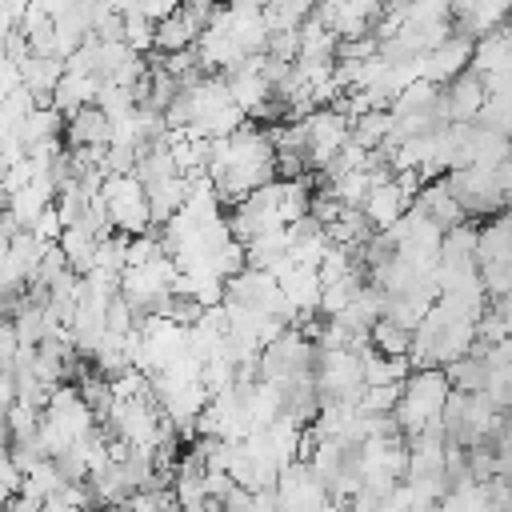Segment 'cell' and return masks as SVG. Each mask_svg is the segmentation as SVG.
<instances>
[{"label": "cell", "mask_w": 512, "mask_h": 512, "mask_svg": "<svg viewBox=\"0 0 512 512\" xmlns=\"http://www.w3.org/2000/svg\"><path fill=\"white\" fill-rule=\"evenodd\" d=\"M12 496H16V492H12V488H4V484H0V512H4V508H8V500H12Z\"/></svg>", "instance_id": "ffe728a7"}, {"label": "cell", "mask_w": 512, "mask_h": 512, "mask_svg": "<svg viewBox=\"0 0 512 512\" xmlns=\"http://www.w3.org/2000/svg\"><path fill=\"white\" fill-rule=\"evenodd\" d=\"M220 204H236L248 192H256L260 184L276 180V144L272 132L256 120L240 124L236 132L220 136L208 144V164H204Z\"/></svg>", "instance_id": "6da1fadb"}, {"label": "cell", "mask_w": 512, "mask_h": 512, "mask_svg": "<svg viewBox=\"0 0 512 512\" xmlns=\"http://www.w3.org/2000/svg\"><path fill=\"white\" fill-rule=\"evenodd\" d=\"M368 344H372L376 352H384V356H408V352H412V328H404V324L380 316V320L372 324V332H368Z\"/></svg>", "instance_id": "4fadbf2b"}, {"label": "cell", "mask_w": 512, "mask_h": 512, "mask_svg": "<svg viewBox=\"0 0 512 512\" xmlns=\"http://www.w3.org/2000/svg\"><path fill=\"white\" fill-rule=\"evenodd\" d=\"M180 4H184V0H132V12H140V16L152 20V24H160V20L172 16Z\"/></svg>", "instance_id": "2e32d148"}, {"label": "cell", "mask_w": 512, "mask_h": 512, "mask_svg": "<svg viewBox=\"0 0 512 512\" xmlns=\"http://www.w3.org/2000/svg\"><path fill=\"white\" fill-rule=\"evenodd\" d=\"M16 88H24L20 60H12V56H4V52H0V100H4V96H12Z\"/></svg>", "instance_id": "e0dca14e"}, {"label": "cell", "mask_w": 512, "mask_h": 512, "mask_svg": "<svg viewBox=\"0 0 512 512\" xmlns=\"http://www.w3.org/2000/svg\"><path fill=\"white\" fill-rule=\"evenodd\" d=\"M180 512H204V508H180Z\"/></svg>", "instance_id": "7402d4cb"}, {"label": "cell", "mask_w": 512, "mask_h": 512, "mask_svg": "<svg viewBox=\"0 0 512 512\" xmlns=\"http://www.w3.org/2000/svg\"><path fill=\"white\" fill-rule=\"evenodd\" d=\"M452 396V380L444 368L428 364V368H412L408 380L400 384V400L392 408V420L404 436H416L424 428H436L444 416V404Z\"/></svg>", "instance_id": "7a4b0ae2"}, {"label": "cell", "mask_w": 512, "mask_h": 512, "mask_svg": "<svg viewBox=\"0 0 512 512\" xmlns=\"http://www.w3.org/2000/svg\"><path fill=\"white\" fill-rule=\"evenodd\" d=\"M100 200H104V212H108L112 232L140 236V232H152V228H156L148 188L140 184V176H136V172L104 176V184H100Z\"/></svg>", "instance_id": "3957f363"}, {"label": "cell", "mask_w": 512, "mask_h": 512, "mask_svg": "<svg viewBox=\"0 0 512 512\" xmlns=\"http://www.w3.org/2000/svg\"><path fill=\"white\" fill-rule=\"evenodd\" d=\"M412 192H404L400 188V180L392 176V180H384V184H372L368 188V196L360 200V212H364V220L376 228V232H384V228H392L408 208H412Z\"/></svg>", "instance_id": "9c48e42d"}, {"label": "cell", "mask_w": 512, "mask_h": 512, "mask_svg": "<svg viewBox=\"0 0 512 512\" xmlns=\"http://www.w3.org/2000/svg\"><path fill=\"white\" fill-rule=\"evenodd\" d=\"M224 300H236V304H244V308H256V312H268V316L292 324V304H288L280 280H276L268 268L244 264L236 276L224 280Z\"/></svg>", "instance_id": "8992f818"}, {"label": "cell", "mask_w": 512, "mask_h": 512, "mask_svg": "<svg viewBox=\"0 0 512 512\" xmlns=\"http://www.w3.org/2000/svg\"><path fill=\"white\" fill-rule=\"evenodd\" d=\"M4 512H44V504H40V500H28V496H20V492H16V496L8 500V508H4Z\"/></svg>", "instance_id": "d6986e66"}, {"label": "cell", "mask_w": 512, "mask_h": 512, "mask_svg": "<svg viewBox=\"0 0 512 512\" xmlns=\"http://www.w3.org/2000/svg\"><path fill=\"white\" fill-rule=\"evenodd\" d=\"M248 512H280L276 488H260V492H252V508H248Z\"/></svg>", "instance_id": "ac0fdd59"}, {"label": "cell", "mask_w": 512, "mask_h": 512, "mask_svg": "<svg viewBox=\"0 0 512 512\" xmlns=\"http://www.w3.org/2000/svg\"><path fill=\"white\" fill-rule=\"evenodd\" d=\"M472 52H476V36L452 28L440 44H432V48L424 52V80H432V84L456 80L460 72L472 68Z\"/></svg>", "instance_id": "ba28073f"}, {"label": "cell", "mask_w": 512, "mask_h": 512, "mask_svg": "<svg viewBox=\"0 0 512 512\" xmlns=\"http://www.w3.org/2000/svg\"><path fill=\"white\" fill-rule=\"evenodd\" d=\"M276 500H280V512H324L332 504V492L308 460H292L276 476Z\"/></svg>", "instance_id": "52a82bcc"}, {"label": "cell", "mask_w": 512, "mask_h": 512, "mask_svg": "<svg viewBox=\"0 0 512 512\" xmlns=\"http://www.w3.org/2000/svg\"><path fill=\"white\" fill-rule=\"evenodd\" d=\"M88 512H128V508H88Z\"/></svg>", "instance_id": "44dd1931"}, {"label": "cell", "mask_w": 512, "mask_h": 512, "mask_svg": "<svg viewBox=\"0 0 512 512\" xmlns=\"http://www.w3.org/2000/svg\"><path fill=\"white\" fill-rule=\"evenodd\" d=\"M68 480L60 476V468H56V460H40L28 476H24V484H20V496H28V500H48V496H56L60 488H64Z\"/></svg>", "instance_id": "5bb4252c"}, {"label": "cell", "mask_w": 512, "mask_h": 512, "mask_svg": "<svg viewBox=\"0 0 512 512\" xmlns=\"http://www.w3.org/2000/svg\"><path fill=\"white\" fill-rule=\"evenodd\" d=\"M412 204H416L424 216H432L444 232H448V228H456V224H468V212L460 208V200L452 196V188L444 184V176H440V180H428V184L416 192V200H412Z\"/></svg>", "instance_id": "8fae6325"}, {"label": "cell", "mask_w": 512, "mask_h": 512, "mask_svg": "<svg viewBox=\"0 0 512 512\" xmlns=\"http://www.w3.org/2000/svg\"><path fill=\"white\" fill-rule=\"evenodd\" d=\"M100 84H104V80L92 76V72H72V68H64V76H60V84H56V92H52V104H56L64 116H72V112L96 104Z\"/></svg>", "instance_id": "7c38bea8"}, {"label": "cell", "mask_w": 512, "mask_h": 512, "mask_svg": "<svg viewBox=\"0 0 512 512\" xmlns=\"http://www.w3.org/2000/svg\"><path fill=\"white\" fill-rule=\"evenodd\" d=\"M4 420H8L12 440H36V428H40V412H36V408H28V404L16 400V404L4 412Z\"/></svg>", "instance_id": "9a60e30c"}, {"label": "cell", "mask_w": 512, "mask_h": 512, "mask_svg": "<svg viewBox=\"0 0 512 512\" xmlns=\"http://www.w3.org/2000/svg\"><path fill=\"white\" fill-rule=\"evenodd\" d=\"M304 156H308V172L316 176L348 140H352V116L340 104H320L312 108L304 120Z\"/></svg>", "instance_id": "277c9868"}, {"label": "cell", "mask_w": 512, "mask_h": 512, "mask_svg": "<svg viewBox=\"0 0 512 512\" xmlns=\"http://www.w3.org/2000/svg\"><path fill=\"white\" fill-rule=\"evenodd\" d=\"M112 140V120L100 104H88L72 116H64V144L68 148H108Z\"/></svg>", "instance_id": "30bf717a"}, {"label": "cell", "mask_w": 512, "mask_h": 512, "mask_svg": "<svg viewBox=\"0 0 512 512\" xmlns=\"http://www.w3.org/2000/svg\"><path fill=\"white\" fill-rule=\"evenodd\" d=\"M444 184L452 188V196L460 200V208H464L468 220H476V224L508 208V196H504V188H500V180H496V168L464 164V168L444 172Z\"/></svg>", "instance_id": "5b68a950"}]
</instances>
